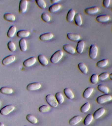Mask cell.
<instances>
[{"mask_svg":"<svg viewBox=\"0 0 112 126\" xmlns=\"http://www.w3.org/2000/svg\"><path fill=\"white\" fill-rule=\"evenodd\" d=\"M82 120L81 116L77 115L72 117L69 121V124L71 126H74L78 124Z\"/></svg>","mask_w":112,"mask_h":126,"instance_id":"ac0fdd59","label":"cell"},{"mask_svg":"<svg viewBox=\"0 0 112 126\" xmlns=\"http://www.w3.org/2000/svg\"><path fill=\"white\" fill-rule=\"evenodd\" d=\"M97 89L104 94H108L109 92V89L108 87L103 84L98 85L97 87Z\"/></svg>","mask_w":112,"mask_h":126,"instance_id":"f1b7e54d","label":"cell"},{"mask_svg":"<svg viewBox=\"0 0 112 126\" xmlns=\"http://www.w3.org/2000/svg\"><path fill=\"white\" fill-rule=\"evenodd\" d=\"M0 104H1V102H0Z\"/></svg>","mask_w":112,"mask_h":126,"instance_id":"bcb514c9","label":"cell"},{"mask_svg":"<svg viewBox=\"0 0 112 126\" xmlns=\"http://www.w3.org/2000/svg\"><path fill=\"white\" fill-rule=\"evenodd\" d=\"M112 100V96L109 94H104L98 96L96 98V101L99 104H103Z\"/></svg>","mask_w":112,"mask_h":126,"instance_id":"3957f363","label":"cell"},{"mask_svg":"<svg viewBox=\"0 0 112 126\" xmlns=\"http://www.w3.org/2000/svg\"><path fill=\"white\" fill-rule=\"evenodd\" d=\"M109 77L110 78V79L112 80V73L110 74V75H109Z\"/></svg>","mask_w":112,"mask_h":126,"instance_id":"ee69618b","label":"cell"},{"mask_svg":"<svg viewBox=\"0 0 112 126\" xmlns=\"http://www.w3.org/2000/svg\"><path fill=\"white\" fill-rule=\"evenodd\" d=\"M75 15V12L72 9H71L68 12L66 16V20L68 22H70L73 20Z\"/></svg>","mask_w":112,"mask_h":126,"instance_id":"d6986e66","label":"cell"},{"mask_svg":"<svg viewBox=\"0 0 112 126\" xmlns=\"http://www.w3.org/2000/svg\"><path fill=\"white\" fill-rule=\"evenodd\" d=\"M61 5L60 4L57 3L53 4L50 6L48 9L49 12L51 13L56 12L60 9Z\"/></svg>","mask_w":112,"mask_h":126,"instance_id":"7402d4cb","label":"cell"},{"mask_svg":"<svg viewBox=\"0 0 112 126\" xmlns=\"http://www.w3.org/2000/svg\"><path fill=\"white\" fill-rule=\"evenodd\" d=\"M54 35L50 32H46L43 33L40 35L39 39L41 41H46L51 40L54 37Z\"/></svg>","mask_w":112,"mask_h":126,"instance_id":"5bb4252c","label":"cell"},{"mask_svg":"<svg viewBox=\"0 0 112 126\" xmlns=\"http://www.w3.org/2000/svg\"><path fill=\"white\" fill-rule=\"evenodd\" d=\"M111 1L110 0H104L102 2V4L104 7L107 8L110 6Z\"/></svg>","mask_w":112,"mask_h":126,"instance_id":"b9f144b4","label":"cell"},{"mask_svg":"<svg viewBox=\"0 0 112 126\" xmlns=\"http://www.w3.org/2000/svg\"><path fill=\"white\" fill-rule=\"evenodd\" d=\"M90 104L88 102H86L81 107L80 111L82 113H85L88 112L90 109Z\"/></svg>","mask_w":112,"mask_h":126,"instance_id":"e575fe53","label":"cell"},{"mask_svg":"<svg viewBox=\"0 0 112 126\" xmlns=\"http://www.w3.org/2000/svg\"><path fill=\"white\" fill-rule=\"evenodd\" d=\"M60 1H61L60 0H51L50 1H51V3H52L54 4L57 3L58 2Z\"/></svg>","mask_w":112,"mask_h":126,"instance_id":"7bdbcfd3","label":"cell"},{"mask_svg":"<svg viewBox=\"0 0 112 126\" xmlns=\"http://www.w3.org/2000/svg\"></svg>","mask_w":112,"mask_h":126,"instance_id":"c3c4849f","label":"cell"},{"mask_svg":"<svg viewBox=\"0 0 112 126\" xmlns=\"http://www.w3.org/2000/svg\"><path fill=\"white\" fill-rule=\"evenodd\" d=\"M74 19L75 23L76 25L80 26L82 25V19L80 14L79 13L76 14Z\"/></svg>","mask_w":112,"mask_h":126,"instance_id":"1f68e13d","label":"cell"},{"mask_svg":"<svg viewBox=\"0 0 112 126\" xmlns=\"http://www.w3.org/2000/svg\"><path fill=\"white\" fill-rule=\"evenodd\" d=\"M105 112V109L103 107H100L93 113V116L94 119H98L102 117Z\"/></svg>","mask_w":112,"mask_h":126,"instance_id":"8fae6325","label":"cell"},{"mask_svg":"<svg viewBox=\"0 0 112 126\" xmlns=\"http://www.w3.org/2000/svg\"><path fill=\"white\" fill-rule=\"evenodd\" d=\"M93 91H94V89L93 88L91 87H87L85 89L83 93V97L85 99L89 98L93 93Z\"/></svg>","mask_w":112,"mask_h":126,"instance_id":"2e32d148","label":"cell"},{"mask_svg":"<svg viewBox=\"0 0 112 126\" xmlns=\"http://www.w3.org/2000/svg\"><path fill=\"white\" fill-rule=\"evenodd\" d=\"M41 18L43 21L47 23L49 22L51 20L50 16L45 12L42 13L41 15Z\"/></svg>","mask_w":112,"mask_h":126,"instance_id":"ab89813d","label":"cell"},{"mask_svg":"<svg viewBox=\"0 0 112 126\" xmlns=\"http://www.w3.org/2000/svg\"><path fill=\"white\" fill-rule=\"evenodd\" d=\"M85 43L83 40H79L77 42L76 47V51L79 54H81L84 50Z\"/></svg>","mask_w":112,"mask_h":126,"instance_id":"9a60e30c","label":"cell"},{"mask_svg":"<svg viewBox=\"0 0 112 126\" xmlns=\"http://www.w3.org/2000/svg\"><path fill=\"white\" fill-rule=\"evenodd\" d=\"M63 92L65 95L69 99H72L74 98V94L70 88H66L64 89Z\"/></svg>","mask_w":112,"mask_h":126,"instance_id":"d4e9b609","label":"cell"},{"mask_svg":"<svg viewBox=\"0 0 112 126\" xmlns=\"http://www.w3.org/2000/svg\"><path fill=\"white\" fill-rule=\"evenodd\" d=\"M67 37L69 40L73 41H79L80 39V35L71 32H69L67 33Z\"/></svg>","mask_w":112,"mask_h":126,"instance_id":"ffe728a7","label":"cell"},{"mask_svg":"<svg viewBox=\"0 0 112 126\" xmlns=\"http://www.w3.org/2000/svg\"><path fill=\"white\" fill-rule=\"evenodd\" d=\"M3 18L5 20L10 22L14 21L15 20V17L14 15L9 13L5 14L4 15Z\"/></svg>","mask_w":112,"mask_h":126,"instance_id":"4316f807","label":"cell"},{"mask_svg":"<svg viewBox=\"0 0 112 126\" xmlns=\"http://www.w3.org/2000/svg\"><path fill=\"white\" fill-rule=\"evenodd\" d=\"M93 115L91 114H88L85 117L83 121V124L85 126H88L91 124L93 121Z\"/></svg>","mask_w":112,"mask_h":126,"instance_id":"83f0119b","label":"cell"},{"mask_svg":"<svg viewBox=\"0 0 112 126\" xmlns=\"http://www.w3.org/2000/svg\"><path fill=\"white\" fill-rule=\"evenodd\" d=\"M63 49L66 53L70 55H73L76 52L74 47L69 44H65L63 46Z\"/></svg>","mask_w":112,"mask_h":126,"instance_id":"4fadbf2b","label":"cell"},{"mask_svg":"<svg viewBox=\"0 0 112 126\" xmlns=\"http://www.w3.org/2000/svg\"><path fill=\"white\" fill-rule=\"evenodd\" d=\"M55 97L58 103L60 104H61L63 103L64 101L63 95L60 92H57L55 94Z\"/></svg>","mask_w":112,"mask_h":126,"instance_id":"836d02e7","label":"cell"},{"mask_svg":"<svg viewBox=\"0 0 112 126\" xmlns=\"http://www.w3.org/2000/svg\"><path fill=\"white\" fill-rule=\"evenodd\" d=\"M45 99L47 103L49 106L53 108H56L58 105V103L54 95L52 94H48L46 95Z\"/></svg>","mask_w":112,"mask_h":126,"instance_id":"7a4b0ae2","label":"cell"},{"mask_svg":"<svg viewBox=\"0 0 112 126\" xmlns=\"http://www.w3.org/2000/svg\"><path fill=\"white\" fill-rule=\"evenodd\" d=\"M7 46L9 50L11 52H14L16 49L15 44L12 41H9L8 43Z\"/></svg>","mask_w":112,"mask_h":126,"instance_id":"60d3db41","label":"cell"},{"mask_svg":"<svg viewBox=\"0 0 112 126\" xmlns=\"http://www.w3.org/2000/svg\"><path fill=\"white\" fill-rule=\"evenodd\" d=\"M109 74L107 72H104L101 73L99 75H98L99 80L100 81H103L106 80L109 77Z\"/></svg>","mask_w":112,"mask_h":126,"instance_id":"74e56055","label":"cell"},{"mask_svg":"<svg viewBox=\"0 0 112 126\" xmlns=\"http://www.w3.org/2000/svg\"><path fill=\"white\" fill-rule=\"evenodd\" d=\"M37 59L39 63L43 66H47L48 64V61L47 58L44 55H38Z\"/></svg>","mask_w":112,"mask_h":126,"instance_id":"cb8c5ba5","label":"cell"},{"mask_svg":"<svg viewBox=\"0 0 112 126\" xmlns=\"http://www.w3.org/2000/svg\"><path fill=\"white\" fill-rule=\"evenodd\" d=\"M35 1L36 4L40 8L42 9L46 8L47 5L44 0H36Z\"/></svg>","mask_w":112,"mask_h":126,"instance_id":"d590c367","label":"cell"},{"mask_svg":"<svg viewBox=\"0 0 112 126\" xmlns=\"http://www.w3.org/2000/svg\"><path fill=\"white\" fill-rule=\"evenodd\" d=\"M19 46L20 49L22 52H24L26 51L27 49V43L25 38H21L19 40Z\"/></svg>","mask_w":112,"mask_h":126,"instance_id":"44dd1931","label":"cell"},{"mask_svg":"<svg viewBox=\"0 0 112 126\" xmlns=\"http://www.w3.org/2000/svg\"><path fill=\"white\" fill-rule=\"evenodd\" d=\"M36 59L34 57H32L26 59L23 62V65L25 67H29L32 66L36 63Z\"/></svg>","mask_w":112,"mask_h":126,"instance_id":"9c48e42d","label":"cell"},{"mask_svg":"<svg viewBox=\"0 0 112 126\" xmlns=\"http://www.w3.org/2000/svg\"><path fill=\"white\" fill-rule=\"evenodd\" d=\"M13 92L12 89L7 87H3L0 89V92L3 94H9Z\"/></svg>","mask_w":112,"mask_h":126,"instance_id":"4dcf8cb0","label":"cell"},{"mask_svg":"<svg viewBox=\"0 0 112 126\" xmlns=\"http://www.w3.org/2000/svg\"><path fill=\"white\" fill-rule=\"evenodd\" d=\"M28 1L27 0H21L20 1L19 12L23 14L26 12L28 6Z\"/></svg>","mask_w":112,"mask_h":126,"instance_id":"8992f818","label":"cell"},{"mask_svg":"<svg viewBox=\"0 0 112 126\" xmlns=\"http://www.w3.org/2000/svg\"><path fill=\"white\" fill-rule=\"evenodd\" d=\"M99 8L97 6H93L86 8L84 10V13L88 15H92L97 14L99 12Z\"/></svg>","mask_w":112,"mask_h":126,"instance_id":"7c38bea8","label":"cell"},{"mask_svg":"<svg viewBox=\"0 0 112 126\" xmlns=\"http://www.w3.org/2000/svg\"><path fill=\"white\" fill-rule=\"evenodd\" d=\"M16 59L14 55H10L5 57L2 61V64L4 66H7L13 63Z\"/></svg>","mask_w":112,"mask_h":126,"instance_id":"52a82bcc","label":"cell"},{"mask_svg":"<svg viewBox=\"0 0 112 126\" xmlns=\"http://www.w3.org/2000/svg\"><path fill=\"white\" fill-rule=\"evenodd\" d=\"M15 107L12 105H6L0 110V113L3 116H6L14 111Z\"/></svg>","mask_w":112,"mask_h":126,"instance_id":"5b68a950","label":"cell"},{"mask_svg":"<svg viewBox=\"0 0 112 126\" xmlns=\"http://www.w3.org/2000/svg\"><path fill=\"white\" fill-rule=\"evenodd\" d=\"M99 81L98 75L96 74H92L90 77V81L91 83L93 84H96Z\"/></svg>","mask_w":112,"mask_h":126,"instance_id":"8d00e7d4","label":"cell"},{"mask_svg":"<svg viewBox=\"0 0 112 126\" xmlns=\"http://www.w3.org/2000/svg\"><path fill=\"white\" fill-rule=\"evenodd\" d=\"M30 34V32L28 31L22 30L18 31L16 35L19 38H24L28 37Z\"/></svg>","mask_w":112,"mask_h":126,"instance_id":"e0dca14e","label":"cell"},{"mask_svg":"<svg viewBox=\"0 0 112 126\" xmlns=\"http://www.w3.org/2000/svg\"><path fill=\"white\" fill-rule=\"evenodd\" d=\"M16 30L17 29L15 26L14 25L11 26L8 30L7 33L8 37L10 38L13 37L15 34Z\"/></svg>","mask_w":112,"mask_h":126,"instance_id":"603a6c76","label":"cell"},{"mask_svg":"<svg viewBox=\"0 0 112 126\" xmlns=\"http://www.w3.org/2000/svg\"><path fill=\"white\" fill-rule=\"evenodd\" d=\"M78 67L80 71L84 74H86L88 72V68L86 65L83 63H79Z\"/></svg>","mask_w":112,"mask_h":126,"instance_id":"484cf974","label":"cell"},{"mask_svg":"<svg viewBox=\"0 0 112 126\" xmlns=\"http://www.w3.org/2000/svg\"><path fill=\"white\" fill-rule=\"evenodd\" d=\"M63 55L64 52L62 50H58L51 56L50 61L52 63H57L62 59Z\"/></svg>","mask_w":112,"mask_h":126,"instance_id":"6da1fadb","label":"cell"},{"mask_svg":"<svg viewBox=\"0 0 112 126\" xmlns=\"http://www.w3.org/2000/svg\"><path fill=\"white\" fill-rule=\"evenodd\" d=\"M41 84L39 82H33L29 83L26 87L27 89L29 91L38 90L41 87Z\"/></svg>","mask_w":112,"mask_h":126,"instance_id":"ba28073f","label":"cell"},{"mask_svg":"<svg viewBox=\"0 0 112 126\" xmlns=\"http://www.w3.org/2000/svg\"></svg>","mask_w":112,"mask_h":126,"instance_id":"7dc6e473","label":"cell"},{"mask_svg":"<svg viewBox=\"0 0 112 126\" xmlns=\"http://www.w3.org/2000/svg\"><path fill=\"white\" fill-rule=\"evenodd\" d=\"M27 120L32 124H36L38 122V120L36 117L31 114H28L26 117Z\"/></svg>","mask_w":112,"mask_h":126,"instance_id":"d6a6232c","label":"cell"},{"mask_svg":"<svg viewBox=\"0 0 112 126\" xmlns=\"http://www.w3.org/2000/svg\"><path fill=\"white\" fill-rule=\"evenodd\" d=\"M95 19L97 22L103 23L109 21L110 19V17L107 15H101L96 17Z\"/></svg>","mask_w":112,"mask_h":126,"instance_id":"30bf717a","label":"cell"},{"mask_svg":"<svg viewBox=\"0 0 112 126\" xmlns=\"http://www.w3.org/2000/svg\"><path fill=\"white\" fill-rule=\"evenodd\" d=\"M51 109L50 106L47 105H44L40 106L39 108V112L42 113H46L50 111Z\"/></svg>","mask_w":112,"mask_h":126,"instance_id":"f35d334b","label":"cell"},{"mask_svg":"<svg viewBox=\"0 0 112 126\" xmlns=\"http://www.w3.org/2000/svg\"><path fill=\"white\" fill-rule=\"evenodd\" d=\"M108 60L107 59H103V60H100L96 64V66L99 68H103L105 67L108 64Z\"/></svg>","mask_w":112,"mask_h":126,"instance_id":"f546056e","label":"cell"},{"mask_svg":"<svg viewBox=\"0 0 112 126\" xmlns=\"http://www.w3.org/2000/svg\"><path fill=\"white\" fill-rule=\"evenodd\" d=\"M98 47L95 44H91L89 47V56L90 59L95 60L97 58L98 54Z\"/></svg>","mask_w":112,"mask_h":126,"instance_id":"277c9868","label":"cell"},{"mask_svg":"<svg viewBox=\"0 0 112 126\" xmlns=\"http://www.w3.org/2000/svg\"><path fill=\"white\" fill-rule=\"evenodd\" d=\"M0 126H5V125L3 123H0Z\"/></svg>","mask_w":112,"mask_h":126,"instance_id":"f6af8a7d","label":"cell"}]
</instances>
